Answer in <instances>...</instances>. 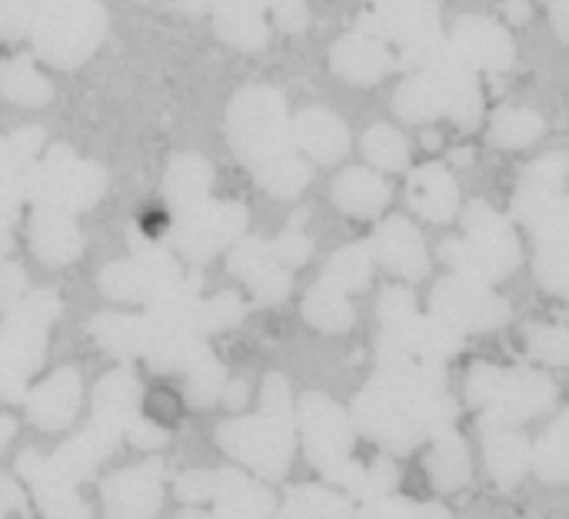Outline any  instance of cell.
Segmentation results:
<instances>
[{"label": "cell", "mask_w": 569, "mask_h": 519, "mask_svg": "<svg viewBox=\"0 0 569 519\" xmlns=\"http://www.w3.org/2000/svg\"><path fill=\"white\" fill-rule=\"evenodd\" d=\"M230 140L267 193L287 200L310 183V160L297 150L287 100L273 87H247L233 97Z\"/></svg>", "instance_id": "6da1fadb"}, {"label": "cell", "mask_w": 569, "mask_h": 519, "mask_svg": "<svg viewBox=\"0 0 569 519\" xmlns=\"http://www.w3.org/2000/svg\"><path fill=\"white\" fill-rule=\"evenodd\" d=\"M140 397H143V390L130 370L107 373L93 390L90 423L73 440H67L53 457H43L33 450L37 470H43V477L53 480L57 487L77 490L127 440L130 423L140 417Z\"/></svg>", "instance_id": "7a4b0ae2"}, {"label": "cell", "mask_w": 569, "mask_h": 519, "mask_svg": "<svg viewBox=\"0 0 569 519\" xmlns=\"http://www.w3.org/2000/svg\"><path fill=\"white\" fill-rule=\"evenodd\" d=\"M60 317V300L50 290H37L20 300L0 320V400L23 403L27 380L40 370L47 353V330Z\"/></svg>", "instance_id": "3957f363"}, {"label": "cell", "mask_w": 569, "mask_h": 519, "mask_svg": "<svg viewBox=\"0 0 569 519\" xmlns=\"http://www.w3.org/2000/svg\"><path fill=\"white\" fill-rule=\"evenodd\" d=\"M220 447L263 477H280L290 460V417H287V383L270 377L263 390V410L247 420H230L220 427Z\"/></svg>", "instance_id": "277c9868"}, {"label": "cell", "mask_w": 569, "mask_h": 519, "mask_svg": "<svg viewBox=\"0 0 569 519\" xmlns=\"http://www.w3.org/2000/svg\"><path fill=\"white\" fill-rule=\"evenodd\" d=\"M360 27L380 33L393 50L407 53L413 67H423L447 43L433 0H367Z\"/></svg>", "instance_id": "5b68a950"}, {"label": "cell", "mask_w": 569, "mask_h": 519, "mask_svg": "<svg viewBox=\"0 0 569 519\" xmlns=\"http://www.w3.org/2000/svg\"><path fill=\"white\" fill-rule=\"evenodd\" d=\"M100 290L123 303H163L183 293L197 277H183L180 263L160 247H140L130 260H117L100 273Z\"/></svg>", "instance_id": "8992f818"}, {"label": "cell", "mask_w": 569, "mask_h": 519, "mask_svg": "<svg viewBox=\"0 0 569 519\" xmlns=\"http://www.w3.org/2000/svg\"><path fill=\"white\" fill-rule=\"evenodd\" d=\"M103 190H107V173L97 163L77 160L67 147L47 150V157L37 160L30 180V200L37 207H50L63 213L93 207L103 197Z\"/></svg>", "instance_id": "52a82bcc"}, {"label": "cell", "mask_w": 569, "mask_h": 519, "mask_svg": "<svg viewBox=\"0 0 569 519\" xmlns=\"http://www.w3.org/2000/svg\"><path fill=\"white\" fill-rule=\"evenodd\" d=\"M40 23L33 27L37 50L60 67L80 63L100 40L107 17L100 13L97 0H50L47 10L37 13Z\"/></svg>", "instance_id": "ba28073f"}, {"label": "cell", "mask_w": 569, "mask_h": 519, "mask_svg": "<svg viewBox=\"0 0 569 519\" xmlns=\"http://www.w3.org/2000/svg\"><path fill=\"white\" fill-rule=\"evenodd\" d=\"M177 497L183 503H217L213 517L187 510L177 519H263L270 513V493L253 480L220 470V473H187L177 480Z\"/></svg>", "instance_id": "9c48e42d"}, {"label": "cell", "mask_w": 569, "mask_h": 519, "mask_svg": "<svg viewBox=\"0 0 569 519\" xmlns=\"http://www.w3.org/2000/svg\"><path fill=\"white\" fill-rule=\"evenodd\" d=\"M247 223V210L240 203H200L187 213H177L173 227H170V243L193 263L210 260L213 253H220L230 240L240 237Z\"/></svg>", "instance_id": "30bf717a"}, {"label": "cell", "mask_w": 569, "mask_h": 519, "mask_svg": "<svg viewBox=\"0 0 569 519\" xmlns=\"http://www.w3.org/2000/svg\"><path fill=\"white\" fill-rule=\"evenodd\" d=\"M100 500L110 519H153L163 507V463L143 460L113 473L100 487Z\"/></svg>", "instance_id": "8fae6325"}, {"label": "cell", "mask_w": 569, "mask_h": 519, "mask_svg": "<svg viewBox=\"0 0 569 519\" xmlns=\"http://www.w3.org/2000/svg\"><path fill=\"white\" fill-rule=\"evenodd\" d=\"M450 47L477 73H483V70L500 73V70H510L517 60V43H513L510 30L493 17H477V13L460 17L450 33Z\"/></svg>", "instance_id": "7c38bea8"}, {"label": "cell", "mask_w": 569, "mask_h": 519, "mask_svg": "<svg viewBox=\"0 0 569 519\" xmlns=\"http://www.w3.org/2000/svg\"><path fill=\"white\" fill-rule=\"evenodd\" d=\"M330 63H333V70H337L343 80H350V83H357V87H370V83L383 80V77L393 70L397 50H393L380 33H373V30H367V27H357V30L343 33V37L333 43Z\"/></svg>", "instance_id": "4fadbf2b"}, {"label": "cell", "mask_w": 569, "mask_h": 519, "mask_svg": "<svg viewBox=\"0 0 569 519\" xmlns=\"http://www.w3.org/2000/svg\"><path fill=\"white\" fill-rule=\"evenodd\" d=\"M293 143L313 163H337L350 150V127L330 107H307L293 117Z\"/></svg>", "instance_id": "5bb4252c"}, {"label": "cell", "mask_w": 569, "mask_h": 519, "mask_svg": "<svg viewBox=\"0 0 569 519\" xmlns=\"http://www.w3.org/2000/svg\"><path fill=\"white\" fill-rule=\"evenodd\" d=\"M27 417L37 430H63L80 410V373L63 367L27 393Z\"/></svg>", "instance_id": "9a60e30c"}, {"label": "cell", "mask_w": 569, "mask_h": 519, "mask_svg": "<svg viewBox=\"0 0 569 519\" xmlns=\"http://www.w3.org/2000/svg\"><path fill=\"white\" fill-rule=\"evenodd\" d=\"M30 247L43 263L63 267V263H73L83 253V233L73 223V213L37 207L33 217H30Z\"/></svg>", "instance_id": "2e32d148"}, {"label": "cell", "mask_w": 569, "mask_h": 519, "mask_svg": "<svg viewBox=\"0 0 569 519\" xmlns=\"http://www.w3.org/2000/svg\"><path fill=\"white\" fill-rule=\"evenodd\" d=\"M230 270L263 300V303H277L287 297L290 290V277L283 270V263L277 260L273 247L260 243V240H243L233 257H230Z\"/></svg>", "instance_id": "e0dca14e"}, {"label": "cell", "mask_w": 569, "mask_h": 519, "mask_svg": "<svg viewBox=\"0 0 569 519\" xmlns=\"http://www.w3.org/2000/svg\"><path fill=\"white\" fill-rule=\"evenodd\" d=\"M407 200L410 207L427 217V220H450L460 210V187L457 177L443 167V163H427L417 167L410 173V187H407Z\"/></svg>", "instance_id": "ac0fdd59"}, {"label": "cell", "mask_w": 569, "mask_h": 519, "mask_svg": "<svg viewBox=\"0 0 569 519\" xmlns=\"http://www.w3.org/2000/svg\"><path fill=\"white\" fill-rule=\"evenodd\" d=\"M333 200L350 217H377L390 200V183L373 167H350L333 180Z\"/></svg>", "instance_id": "d6986e66"}, {"label": "cell", "mask_w": 569, "mask_h": 519, "mask_svg": "<svg viewBox=\"0 0 569 519\" xmlns=\"http://www.w3.org/2000/svg\"><path fill=\"white\" fill-rule=\"evenodd\" d=\"M377 247H380V260L400 273V277H410L417 280L423 270H427V247H423V237L417 227H410L407 220H387L377 233Z\"/></svg>", "instance_id": "ffe728a7"}, {"label": "cell", "mask_w": 569, "mask_h": 519, "mask_svg": "<svg viewBox=\"0 0 569 519\" xmlns=\"http://www.w3.org/2000/svg\"><path fill=\"white\" fill-rule=\"evenodd\" d=\"M210 187H213V167L193 153H183L170 163L163 193H167V203L173 207V213H187L210 200Z\"/></svg>", "instance_id": "44dd1931"}, {"label": "cell", "mask_w": 569, "mask_h": 519, "mask_svg": "<svg viewBox=\"0 0 569 519\" xmlns=\"http://www.w3.org/2000/svg\"><path fill=\"white\" fill-rule=\"evenodd\" d=\"M17 473H20V480L30 487V493H33V500H37L43 519H93L90 507L80 500L77 490L57 487L53 480H47L23 453H20V460H17Z\"/></svg>", "instance_id": "7402d4cb"}, {"label": "cell", "mask_w": 569, "mask_h": 519, "mask_svg": "<svg viewBox=\"0 0 569 519\" xmlns=\"http://www.w3.org/2000/svg\"><path fill=\"white\" fill-rule=\"evenodd\" d=\"M543 133H547V120H543V113H537L530 107H500L490 117V137L503 150H527Z\"/></svg>", "instance_id": "603a6c76"}, {"label": "cell", "mask_w": 569, "mask_h": 519, "mask_svg": "<svg viewBox=\"0 0 569 519\" xmlns=\"http://www.w3.org/2000/svg\"><path fill=\"white\" fill-rule=\"evenodd\" d=\"M360 150H363L367 163L373 170H380V173H397V170H407L410 167V143L390 123H373L360 137Z\"/></svg>", "instance_id": "cb8c5ba5"}, {"label": "cell", "mask_w": 569, "mask_h": 519, "mask_svg": "<svg viewBox=\"0 0 569 519\" xmlns=\"http://www.w3.org/2000/svg\"><path fill=\"white\" fill-rule=\"evenodd\" d=\"M0 93L13 103L40 107L50 100V83L30 60H7L0 67Z\"/></svg>", "instance_id": "d4e9b609"}, {"label": "cell", "mask_w": 569, "mask_h": 519, "mask_svg": "<svg viewBox=\"0 0 569 519\" xmlns=\"http://www.w3.org/2000/svg\"><path fill=\"white\" fill-rule=\"evenodd\" d=\"M370 280V253L363 247H343L323 273V283L333 290H360Z\"/></svg>", "instance_id": "484cf974"}, {"label": "cell", "mask_w": 569, "mask_h": 519, "mask_svg": "<svg viewBox=\"0 0 569 519\" xmlns=\"http://www.w3.org/2000/svg\"><path fill=\"white\" fill-rule=\"evenodd\" d=\"M307 320L327 330H340L350 323V303L343 300L340 290L320 283L310 297H307Z\"/></svg>", "instance_id": "4316f807"}, {"label": "cell", "mask_w": 569, "mask_h": 519, "mask_svg": "<svg viewBox=\"0 0 569 519\" xmlns=\"http://www.w3.org/2000/svg\"><path fill=\"white\" fill-rule=\"evenodd\" d=\"M220 390H223V367L213 360V353H203L187 370V400L193 407H207L220 397Z\"/></svg>", "instance_id": "83f0119b"}, {"label": "cell", "mask_w": 569, "mask_h": 519, "mask_svg": "<svg viewBox=\"0 0 569 519\" xmlns=\"http://www.w3.org/2000/svg\"><path fill=\"white\" fill-rule=\"evenodd\" d=\"M267 10L273 13L277 27H280V30H287V33H300V30L307 27V20H310V13H307V3H303V0H270V3H267Z\"/></svg>", "instance_id": "f1b7e54d"}, {"label": "cell", "mask_w": 569, "mask_h": 519, "mask_svg": "<svg viewBox=\"0 0 569 519\" xmlns=\"http://www.w3.org/2000/svg\"><path fill=\"white\" fill-rule=\"evenodd\" d=\"M23 287H27L23 270L7 263V260H0V313L13 310L23 300Z\"/></svg>", "instance_id": "f546056e"}, {"label": "cell", "mask_w": 569, "mask_h": 519, "mask_svg": "<svg viewBox=\"0 0 569 519\" xmlns=\"http://www.w3.org/2000/svg\"><path fill=\"white\" fill-rule=\"evenodd\" d=\"M127 440H130L137 450H157V447H163L170 437H167L163 427H157V423H150V420H143V417H137V420L130 423V430H127Z\"/></svg>", "instance_id": "4dcf8cb0"}, {"label": "cell", "mask_w": 569, "mask_h": 519, "mask_svg": "<svg viewBox=\"0 0 569 519\" xmlns=\"http://www.w3.org/2000/svg\"><path fill=\"white\" fill-rule=\"evenodd\" d=\"M273 253H277V260L280 263H303L307 257H310V240L303 237V233H297V230H287L277 243H273Z\"/></svg>", "instance_id": "1f68e13d"}, {"label": "cell", "mask_w": 569, "mask_h": 519, "mask_svg": "<svg viewBox=\"0 0 569 519\" xmlns=\"http://www.w3.org/2000/svg\"><path fill=\"white\" fill-rule=\"evenodd\" d=\"M23 510H27L23 490H20L10 477L0 473V519H7L10 513H23Z\"/></svg>", "instance_id": "d6a6232c"}, {"label": "cell", "mask_w": 569, "mask_h": 519, "mask_svg": "<svg viewBox=\"0 0 569 519\" xmlns=\"http://www.w3.org/2000/svg\"><path fill=\"white\" fill-rule=\"evenodd\" d=\"M550 20L553 30L569 43V0H550Z\"/></svg>", "instance_id": "836d02e7"}, {"label": "cell", "mask_w": 569, "mask_h": 519, "mask_svg": "<svg viewBox=\"0 0 569 519\" xmlns=\"http://www.w3.org/2000/svg\"><path fill=\"white\" fill-rule=\"evenodd\" d=\"M13 220H17V210L0 207V257L13 247Z\"/></svg>", "instance_id": "e575fe53"}, {"label": "cell", "mask_w": 569, "mask_h": 519, "mask_svg": "<svg viewBox=\"0 0 569 519\" xmlns=\"http://www.w3.org/2000/svg\"><path fill=\"white\" fill-rule=\"evenodd\" d=\"M503 17L510 23H527L530 20V0H503Z\"/></svg>", "instance_id": "d590c367"}, {"label": "cell", "mask_w": 569, "mask_h": 519, "mask_svg": "<svg viewBox=\"0 0 569 519\" xmlns=\"http://www.w3.org/2000/svg\"><path fill=\"white\" fill-rule=\"evenodd\" d=\"M0 150H3V140H0Z\"/></svg>", "instance_id": "8d00e7d4"}]
</instances>
